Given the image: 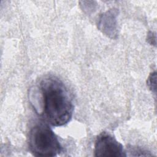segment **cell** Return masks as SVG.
Segmentation results:
<instances>
[{
	"label": "cell",
	"instance_id": "2",
	"mask_svg": "<svg viewBox=\"0 0 157 157\" xmlns=\"http://www.w3.org/2000/svg\"><path fill=\"white\" fill-rule=\"evenodd\" d=\"M28 144L31 152L35 156H55L62 150L56 134L44 123L37 124L31 128Z\"/></svg>",
	"mask_w": 157,
	"mask_h": 157
},
{
	"label": "cell",
	"instance_id": "1",
	"mask_svg": "<svg viewBox=\"0 0 157 157\" xmlns=\"http://www.w3.org/2000/svg\"><path fill=\"white\" fill-rule=\"evenodd\" d=\"M40 86L47 121L55 126L67 123L72 117L74 105L64 84L55 77L48 76L41 80Z\"/></svg>",
	"mask_w": 157,
	"mask_h": 157
},
{
	"label": "cell",
	"instance_id": "5",
	"mask_svg": "<svg viewBox=\"0 0 157 157\" xmlns=\"http://www.w3.org/2000/svg\"><path fill=\"white\" fill-rule=\"evenodd\" d=\"M128 152H129L132 156H151V155L148 154L147 151H145L139 147H129Z\"/></svg>",
	"mask_w": 157,
	"mask_h": 157
},
{
	"label": "cell",
	"instance_id": "3",
	"mask_svg": "<svg viewBox=\"0 0 157 157\" xmlns=\"http://www.w3.org/2000/svg\"><path fill=\"white\" fill-rule=\"evenodd\" d=\"M95 156H126L123 145L111 134L103 132L97 137L94 145Z\"/></svg>",
	"mask_w": 157,
	"mask_h": 157
},
{
	"label": "cell",
	"instance_id": "6",
	"mask_svg": "<svg viewBox=\"0 0 157 157\" xmlns=\"http://www.w3.org/2000/svg\"><path fill=\"white\" fill-rule=\"evenodd\" d=\"M147 85H148L150 89L153 91L154 90V92L155 93L156 90V72L151 73L148 77L147 81Z\"/></svg>",
	"mask_w": 157,
	"mask_h": 157
},
{
	"label": "cell",
	"instance_id": "4",
	"mask_svg": "<svg viewBox=\"0 0 157 157\" xmlns=\"http://www.w3.org/2000/svg\"><path fill=\"white\" fill-rule=\"evenodd\" d=\"M117 12L110 10L102 14L98 23L100 30L108 36L113 38L117 35Z\"/></svg>",
	"mask_w": 157,
	"mask_h": 157
}]
</instances>
